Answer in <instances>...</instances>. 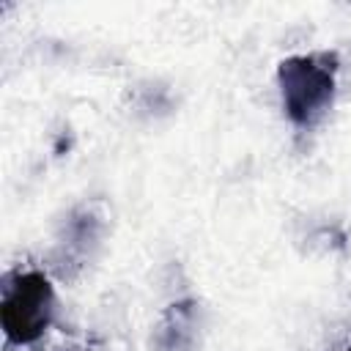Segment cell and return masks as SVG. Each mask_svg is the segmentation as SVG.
<instances>
[{
	"mask_svg": "<svg viewBox=\"0 0 351 351\" xmlns=\"http://www.w3.org/2000/svg\"><path fill=\"white\" fill-rule=\"evenodd\" d=\"M335 74H337V58L329 52L293 55L280 63L277 82H280L285 115L291 118L293 126L310 129L324 118V112L332 107L335 99Z\"/></svg>",
	"mask_w": 351,
	"mask_h": 351,
	"instance_id": "6da1fadb",
	"label": "cell"
},
{
	"mask_svg": "<svg viewBox=\"0 0 351 351\" xmlns=\"http://www.w3.org/2000/svg\"><path fill=\"white\" fill-rule=\"evenodd\" d=\"M55 318V288L41 271H14L3 280L0 326L8 343H36Z\"/></svg>",
	"mask_w": 351,
	"mask_h": 351,
	"instance_id": "7a4b0ae2",
	"label": "cell"
},
{
	"mask_svg": "<svg viewBox=\"0 0 351 351\" xmlns=\"http://www.w3.org/2000/svg\"><path fill=\"white\" fill-rule=\"evenodd\" d=\"M200 335V304L195 299L173 302L154 326L151 346L156 351H195Z\"/></svg>",
	"mask_w": 351,
	"mask_h": 351,
	"instance_id": "3957f363",
	"label": "cell"
},
{
	"mask_svg": "<svg viewBox=\"0 0 351 351\" xmlns=\"http://www.w3.org/2000/svg\"><path fill=\"white\" fill-rule=\"evenodd\" d=\"M346 351H351V346H348V348H346Z\"/></svg>",
	"mask_w": 351,
	"mask_h": 351,
	"instance_id": "277c9868",
	"label": "cell"
}]
</instances>
